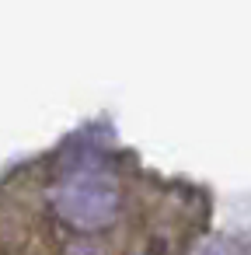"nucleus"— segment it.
Here are the masks:
<instances>
[]
</instances>
